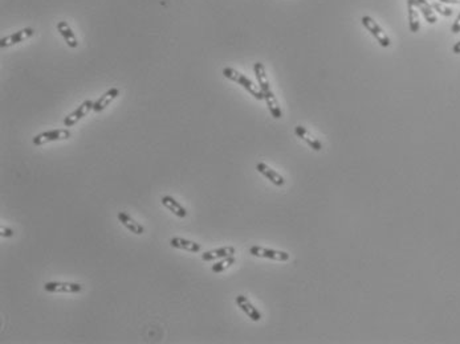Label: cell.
<instances>
[{
    "label": "cell",
    "instance_id": "obj_1",
    "mask_svg": "<svg viewBox=\"0 0 460 344\" xmlns=\"http://www.w3.org/2000/svg\"><path fill=\"white\" fill-rule=\"evenodd\" d=\"M223 76H224L225 78L231 80V81H234V82H236V84L240 85L242 88H244L245 90L248 91L249 94L254 95V97L256 98V100H259V101L264 100V94H263L261 89L259 88V86H256V85H255L254 82L249 80V78H247L244 75H242V73H239V71L235 70V69L224 68L223 69Z\"/></svg>",
    "mask_w": 460,
    "mask_h": 344
},
{
    "label": "cell",
    "instance_id": "obj_2",
    "mask_svg": "<svg viewBox=\"0 0 460 344\" xmlns=\"http://www.w3.org/2000/svg\"><path fill=\"white\" fill-rule=\"evenodd\" d=\"M249 253L255 257H261V258H268V260L280 261V262L289 261V258H291L289 253H287V252L268 249V248L258 247V245H255V247L249 248Z\"/></svg>",
    "mask_w": 460,
    "mask_h": 344
},
{
    "label": "cell",
    "instance_id": "obj_3",
    "mask_svg": "<svg viewBox=\"0 0 460 344\" xmlns=\"http://www.w3.org/2000/svg\"><path fill=\"white\" fill-rule=\"evenodd\" d=\"M71 138V131L68 129H57V130H51L41 133L33 138L32 142L36 146H41L49 142H56V140H64Z\"/></svg>",
    "mask_w": 460,
    "mask_h": 344
},
{
    "label": "cell",
    "instance_id": "obj_4",
    "mask_svg": "<svg viewBox=\"0 0 460 344\" xmlns=\"http://www.w3.org/2000/svg\"><path fill=\"white\" fill-rule=\"evenodd\" d=\"M362 24H363V27H365L366 30L369 31V32L372 33V35L374 36V37H376L377 41L379 42V45L383 46V48H387V46H390L392 41H390V39H388V36L386 35L385 32H383V30H382L381 27H379L378 24H377L376 21H374V20L372 19V17L363 16L362 17Z\"/></svg>",
    "mask_w": 460,
    "mask_h": 344
},
{
    "label": "cell",
    "instance_id": "obj_5",
    "mask_svg": "<svg viewBox=\"0 0 460 344\" xmlns=\"http://www.w3.org/2000/svg\"><path fill=\"white\" fill-rule=\"evenodd\" d=\"M44 290L47 292H61V294H76L82 290V285L75 282H45Z\"/></svg>",
    "mask_w": 460,
    "mask_h": 344
},
{
    "label": "cell",
    "instance_id": "obj_6",
    "mask_svg": "<svg viewBox=\"0 0 460 344\" xmlns=\"http://www.w3.org/2000/svg\"><path fill=\"white\" fill-rule=\"evenodd\" d=\"M93 106H95V102L90 101V100L82 102L72 114H69L68 117H65V119H64V126L71 127L73 126V125L77 124V122H79L81 118H84L89 111L93 110Z\"/></svg>",
    "mask_w": 460,
    "mask_h": 344
},
{
    "label": "cell",
    "instance_id": "obj_7",
    "mask_svg": "<svg viewBox=\"0 0 460 344\" xmlns=\"http://www.w3.org/2000/svg\"><path fill=\"white\" fill-rule=\"evenodd\" d=\"M236 305L240 307L243 312H244L248 318H251V321L254 322H259L261 319V312L259 311L251 302H249V299L244 296H238L236 297Z\"/></svg>",
    "mask_w": 460,
    "mask_h": 344
},
{
    "label": "cell",
    "instance_id": "obj_8",
    "mask_svg": "<svg viewBox=\"0 0 460 344\" xmlns=\"http://www.w3.org/2000/svg\"><path fill=\"white\" fill-rule=\"evenodd\" d=\"M256 169H258V172H260L261 175L265 176L272 184L276 185V187H283V185L285 184L284 178H283L279 172H276L274 169H272L271 167L267 166L265 163L263 162L258 163V164H256Z\"/></svg>",
    "mask_w": 460,
    "mask_h": 344
},
{
    "label": "cell",
    "instance_id": "obj_9",
    "mask_svg": "<svg viewBox=\"0 0 460 344\" xmlns=\"http://www.w3.org/2000/svg\"><path fill=\"white\" fill-rule=\"evenodd\" d=\"M35 31L32 28H24V30L19 31V32H15L13 35L7 36L0 40V46L2 48H6V46L13 45V44H17V42H21L24 40L30 39L31 36H33Z\"/></svg>",
    "mask_w": 460,
    "mask_h": 344
},
{
    "label": "cell",
    "instance_id": "obj_10",
    "mask_svg": "<svg viewBox=\"0 0 460 344\" xmlns=\"http://www.w3.org/2000/svg\"><path fill=\"white\" fill-rule=\"evenodd\" d=\"M118 95H120V89H117V88L109 89V90L106 91L105 94H102L101 97L98 98L97 101L95 102L93 110H95L96 113H100V111L105 110V109H106V107H108L111 102L114 101Z\"/></svg>",
    "mask_w": 460,
    "mask_h": 344
},
{
    "label": "cell",
    "instance_id": "obj_11",
    "mask_svg": "<svg viewBox=\"0 0 460 344\" xmlns=\"http://www.w3.org/2000/svg\"><path fill=\"white\" fill-rule=\"evenodd\" d=\"M236 252V249L234 247H223L219 248V249H212L209 252H204L202 254L203 261H215V260H222L225 257L234 256Z\"/></svg>",
    "mask_w": 460,
    "mask_h": 344
},
{
    "label": "cell",
    "instance_id": "obj_12",
    "mask_svg": "<svg viewBox=\"0 0 460 344\" xmlns=\"http://www.w3.org/2000/svg\"><path fill=\"white\" fill-rule=\"evenodd\" d=\"M294 134H296L298 138H301L304 142H307L308 146H309L310 149H313L314 151H321V149H323V144H321L320 140L317 139V138H314L305 127L296 126L294 127Z\"/></svg>",
    "mask_w": 460,
    "mask_h": 344
},
{
    "label": "cell",
    "instance_id": "obj_13",
    "mask_svg": "<svg viewBox=\"0 0 460 344\" xmlns=\"http://www.w3.org/2000/svg\"><path fill=\"white\" fill-rule=\"evenodd\" d=\"M117 217L118 220L121 221V224L124 225L126 229H129L131 233L140 236V234H142L145 232V228L142 227L140 223H137V221L134 220V218H131L130 214L125 213V212H118Z\"/></svg>",
    "mask_w": 460,
    "mask_h": 344
},
{
    "label": "cell",
    "instance_id": "obj_14",
    "mask_svg": "<svg viewBox=\"0 0 460 344\" xmlns=\"http://www.w3.org/2000/svg\"><path fill=\"white\" fill-rule=\"evenodd\" d=\"M170 245L173 248H176V249L186 250V252H191V253H199L200 250H202L200 243L194 242V241L190 240H185L182 237H173L170 240Z\"/></svg>",
    "mask_w": 460,
    "mask_h": 344
},
{
    "label": "cell",
    "instance_id": "obj_15",
    "mask_svg": "<svg viewBox=\"0 0 460 344\" xmlns=\"http://www.w3.org/2000/svg\"><path fill=\"white\" fill-rule=\"evenodd\" d=\"M160 203L164 204V207H166L170 212H173L175 214L176 217L179 218H185L187 216V211L186 208L182 207L179 203L176 202L175 199L171 198V196H164V198L160 199Z\"/></svg>",
    "mask_w": 460,
    "mask_h": 344
},
{
    "label": "cell",
    "instance_id": "obj_16",
    "mask_svg": "<svg viewBox=\"0 0 460 344\" xmlns=\"http://www.w3.org/2000/svg\"><path fill=\"white\" fill-rule=\"evenodd\" d=\"M57 31H59L60 35L62 36V39L65 40L68 46H71V48H77V46H79V41H77L72 28L68 26L66 21H60V23L57 24Z\"/></svg>",
    "mask_w": 460,
    "mask_h": 344
},
{
    "label": "cell",
    "instance_id": "obj_17",
    "mask_svg": "<svg viewBox=\"0 0 460 344\" xmlns=\"http://www.w3.org/2000/svg\"><path fill=\"white\" fill-rule=\"evenodd\" d=\"M407 2H410L411 4H414L415 7H418L419 10L422 11V13H423L424 19L427 20L428 23L430 24L436 23L438 19H436V16H435L434 10H432L431 4L427 3V0H407Z\"/></svg>",
    "mask_w": 460,
    "mask_h": 344
},
{
    "label": "cell",
    "instance_id": "obj_18",
    "mask_svg": "<svg viewBox=\"0 0 460 344\" xmlns=\"http://www.w3.org/2000/svg\"><path fill=\"white\" fill-rule=\"evenodd\" d=\"M254 70L255 75H256V78H258L259 88L261 89V91H263V93H267V91L271 90V86H269V81H268L264 65H263L261 62H256L254 65Z\"/></svg>",
    "mask_w": 460,
    "mask_h": 344
},
{
    "label": "cell",
    "instance_id": "obj_19",
    "mask_svg": "<svg viewBox=\"0 0 460 344\" xmlns=\"http://www.w3.org/2000/svg\"><path fill=\"white\" fill-rule=\"evenodd\" d=\"M263 94H264V100L265 102H267L268 109L271 111L272 117L276 118V119H280V118L283 117V111H281L280 106H279L278 101H276V97H274L273 91L269 90L267 91V93H263Z\"/></svg>",
    "mask_w": 460,
    "mask_h": 344
},
{
    "label": "cell",
    "instance_id": "obj_20",
    "mask_svg": "<svg viewBox=\"0 0 460 344\" xmlns=\"http://www.w3.org/2000/svg\"><path fill=\"white\" fill-rule=\"evenodd\" d=\"M408 7V26H410V31L412 33H417L421 28V24H419V17L418 13L415 11V6L411 4L410 2H407Z\"/></svg>",
    "mask_w": 460,
    "mask_h": 344
},
{
    "label": "cell",
    "instance_id": "obj_21",
    "mask_svg": "<svg viewBox=\"0 0 460 344\" xmlns=\"http://www.w3.org/2000/svg\"><path fill=\"white\" fill-rule=\"evenodd\" d=\"M235 257L234 256H229V257H225V258H222V260L220 261H218V262L216 263H214V265H212V267H211V270L212 272H214V273H222V272H224L225 269H228L229 266H231V265H234V263H235Z\"/></svg>",
    "mask_w": 460,
    "mask_h": 344
},
{
    "label": "cell",
    "instance_id": "obj_22",
    "mask_svg": "<svg viewBox=\"0 0 460 344\" xmlns=\"http://www.w3.org/2000/svg\"><path fill=\"white\" fill-rule=\"evenodd\" d=\"M431 7H432V10L438 11V12L441 13V15H443V16H451V15H452V10H451V8L441 6L439 3H432Z\"/></svg>",
    "mask_w": 460,
    "mask_h": 344
},
{
    "label": "cell",
    "instance_id": "obj_23",
    "mask_svg": "<svg viewBox=\"0 0 460 344\" xmlns=\"http://www.w3.org/2000/svg\"><path fill=\"white\" fill-rule=\"evenodd\" d=\"M13 233H15V232H13L12 229H10V228L0 227V236H2V237H12Z\"/></svg>",
    "mask_w": 460,
    "mask_h": 344
},
{
    "label": "cell",
    "instance_id": "obj_24",
    "mask_svg": "<svg viewBox=\"0 0 460 344\" xmlns=\"http://www.w3.org/2000/svg\"><path fill=\"white\" fill-rule=\"evenodd\" d=\"M451 31H452L454 33L460 32V13H459V16H457V19L455 20V23L452 24V28H451Z\"/></svg>",
    "mask_w": 460,
    "mask_h": 344
},
{
    "label": "cell",
    "instance_id": "obj_25",
    "mask_svg": "<svg viewBox=\"0 0 460 344\" xmlns=\"http://www.w3.org/2000/svg\"><path fill=\"white\" fill-rule=\"evenodd\" d=\"M452 52H454L455 55H460V41L455 44L454 48H452Z\"/></svg>",
    "mask_w": 460,
    "mask_h": 344
},
{
    "label": "cell",
    "instance_id": "obj_26",
    "mask_svg": "<svg viewBox=\"0 0 460 344\" xmlns=\"http://www.w3.org/2000/svg\"><path fill=\"white\" fill-rule=\"evenodd\" d=\"M441 3H448V4H460V0H439Z\"/></svg>",
    "mask_w": 460,
    "mask_h": 344
}]
</instances>
